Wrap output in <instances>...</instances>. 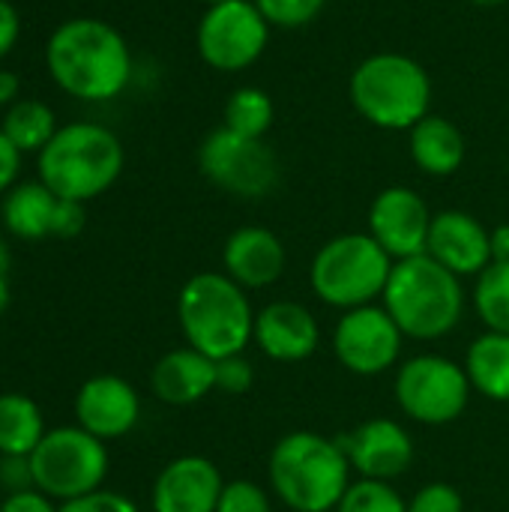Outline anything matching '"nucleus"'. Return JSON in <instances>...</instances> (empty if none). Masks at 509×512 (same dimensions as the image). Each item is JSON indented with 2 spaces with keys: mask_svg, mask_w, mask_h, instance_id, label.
<instances>
[{
  "mask_svg": "<svg viewBox=\"0 0 509 512\" xmlns=\"http://www.w3.org/2000/svg\"><path fill=\"white\" fill-rule=\"evenodd\" d=\"M474 6H501V3H509V0H468Z\"/></svg>",
  "mask_w": 509,
  "mask_h": 512,
  "instance_id": "37998d69",
  "label": "nucleus"
},
{
  "mask_svg": "<svg viewBox=\"0 0 509 512\" xmlns=\"http://www.w3.org/2000/svg\"><path fill=\"white\" fill-rule=\"evenodd\" d=\"M327 0H255L261 15L276 27H303L309 24Z\"/></svg>",
  "mask_w": 509,
  "mask_h": 512,
  "instance_id": "c85d7f7f",
  "label": "nucleus"
},
{
  "mask_svg": "<svg viewBox=\"0 0 509 512\" xmlns=\"http://www.w3.org/2000/svg\"><path fill=\"white\" fill-rule=\"evenodd\" d=\"M12 303V291H9V276H0V315L9 309Z\"/></svg>",
  "mask_w": 509,
  "mask_h": 512,
  "instance_id": "a19ab883",
  "label": "nucleus"
},
{
  "mask_svg": "<svg viewBox=\"0 0 509 512\" xmlns=\"http://www.w3.org/2000/svg\"><path fill=\"white\" fill-rule=\"evenodd\" d=\"M18 90H21L18 75L9 72V69H0V105H15L18 102Z\"/></svg>",
  "mask_w": 509,
  "mask_h": 512,
  "instance_id": "58836bf2",
  "label": "nucleus"
},
{
  "mask_svg": "<svg viewBox=\"0 0 509 512\" xmlns=\"http://www.w3.org/2000/svg\"><path fill=\"white\" fill-rule=\"evenodd\" d=\"M471 396L468 372L447 357L423 354L408 360L396 378V399L402 411L426 426H444L462 417Z\"/></svg>",
  "mask_w": 509,
  "mask_h": 512,
  "instance_id": "9b49d317",
  "label": "nucleus"
},
{
  "mask_svg": "<svg viewBox=\"0 0 509 512\" xmlns=\"http://www.w3.org/2000/svg\"><path fill=\"white\" fill-rule=\"evenodd\" d=\"M18 171H21V150L0 129V195H6L15 186Z\"/></svg>",
  "mask_w": 509,
  "mask_h": 512,
  "instance_id": "e433bc0d",
  "label": "nucleus"
},
{
  "mask_svg": "<svg viewBox=\"0 0 509 512\" xmlns=\"http://www.w3.org/2000/svg\"><path fill=\"white\" fill-rule=\"evenodd\" d=\"M18 33H21V18H18V9L9 3V0H0V60L15 48L18 42Z\"/></svg>",
  "mask_w": 509,
  "mask_h": 512,
  "instance_id": "4c0bfd02",
  "label": "nucleus"
},
{
  "mask_svg": "<svg viewBox=\"0 0 509 512\" xmlns=\"http://www.w3.org/2000/svg\"><path fill=\"white\" fill-rule=\"evenodd\" d=\"M339 512H408V504L381 480H360L348 486Z\"/></svg>",
  "mask_w": 509,
  "mask_h": 512,
  "instance_id": "cd10ccee",
  "label": "nucleus"
},
{
  "mask_svg": "<svg viewBox=\"0 0 509 512\" xmlns=\"http://www.w3.org/2000/svg\"><path fill=\"white\" fill-rule=\"evenodd\" d=\"M225 270L240 288H267L273 285L285 270V246L282 240L261 228L246 225L237 228L225 243Z\"/></svg>",
  "mask_w": 509,
  "mask_h": 512,
  "instance_id": "6ab92c4d",
  "label": "nucleus"
},
{
  "mask_svg": "<svg viewBox=\"0 0 509 512\" xmlns=\"http://www.w3.org/2000/svg\"><path fill=\"white\" fill-rule=\"evenodd\" d=\"M402 330L387 309L360 306L348 309L333 333L336 357L354 375H381L387 372L402 351Z\"/></svg>",
  "mask_w": 509,
  "mask_h": 512,
  "instance_id": "f8f14e48",
  "label": "nucleus"
},
{
  "mask_svg": "<svg viewBox=\"0 0 509 512\" xmlns=\"http://www.w3.org/2000/svg\"><path fill=\"white\" fill-rule=\"evenodd\" d=\"M201 174L240 198H264L279 183V159L264 138H246L231 129H216L198 150Z\"/></svg>",
  "mask_w": 509,
  "mask_h": 512,
  "instance_id": "1a4fd4ad",
  "label": "nucleus"
},
{
  "mask_svg": "<svg viewBox=\"0 0 509 512\" xmlns=\"http://www.w3.org/2000/svg\"><path fill=\"white\" fill-rule=\"evenodd\" d=\"M123 171L120 138L99 123H69L39 150V180L66 201H93Z\"/></svg>",
  "mask_w": 509,
  "mask_h": 512,
  "instance_id": "f03ea898",
  "label": "nucleus"
},
{
  "mask_svg": "<svg viewBox=\"0 0 509 512\" xmlns=\"http://www.w3.org/2000/svg\"><path fill=\"white\" fill-rule=\"evenodd\" d=\"M216 387L225 393H246L252 387V366L240 354L216 360Z\"/></svg>",
  "mask_w": 509,
  "mask_h": 512,
  "instance_id": "72a5a7b5",
  "label": "nucleus"
},
{
  "mask_svg": "<svg viewBox=\"0 0 509 512\" xmlns=\"http://www.w3.org/2000/svg\"><path fill=\"white\" fill-rule=\"evenodd\" d=\"M342 447L315 432L285 435L270 456V483L291 512H327L348 492Z\"/></svg>",
  "mask_w": 509,
  "mask_h": 512,
  "instance_id": "39448f33",
  "label": "nucleus"
},
{
  "mask_svg": "<svg viewBox=\"0 0 509 512\" xmlns=\"http://www.w3.org/2000/svg\"><path fill=\"white\" fill-rule=\"evenodd\" d=\"M57 512H138V507L126 495H117V492H108V489H96L90 495H81L75 501L60 504Z\"/></svg>",
  "mask_w": 509,
  "mask_h": 512,
  "instance_id": "2f4dec72",
  "label": "nucleus"
},
{
  "mask_svg": "<svg viewBox=\"0 0 509 512\" xmlns=\"http://www.w3.org/2000/svg\"><path fill=\"white\" fill-rule=\"evenodd\" d=\"M33 483L51 501H75L102 489L108 477L105 441L93 438L81 426H60L45 432L39 447L30 453Z\"/></svg>",
  "mask_w": 509,
  "mask_h": 512,
  "instance_id": "6e6552de",
  "label": "nucleus"
},
{
  "mask_svg": "<svg viewBox=\"0 0 509 512\" xmlns=\"http://www.w3.org/2000/svg\"><path fill=\"white\" fill-rule=\"evenodd\" d=\"M270 39V21L261 15L255 0L213 3L195 33L198 54L219 72H240L252 66Z\"/></svg>",
  "mask_w": 509,
  "mask_h": 512,
  "instance_id": "9d476101",
  "label": "nucleus"
},
{
  "mask_svg": "<svg viewBox=\"0 0 509 512\" xmlns=\"http://www.w3.org/2000/svg\"><path fill=\"white\" fill-rule=\"evenodd\" d=\"M474 303L489 330L509 336V261H492L480 273Z\"/></svg>",
  "mask_w": 509,
  "mask_h": 512,
  "instance_id": "bb28decb",
  "label": "nucleus"
},
{
  "mask_svg": "<svg viewBox=\"0 0 509 512\" xmlns=\"http://www.w3.org/2000/svg\"><path fill=\"white\" fill-rule=\"evenodd\" d=\"M471 387H477L483 396L495 402H509V336L489 330L480 336L465 363Z\"/></svg>",
  "mask_w": 509,
  "mask_h": 512,
  "instance_id": "b1692460",
  "label": "nucleus"
},
{
  "mask_svg": "<svg viewBox=\"0 0 509 512\" xmlns=\"http://www.w3.org/2000/svg\"><path fill=\"white\" fill-rule=\"evenodd\" d=\"M351 102L381 129H414L429 114L432 81L405 54H372L351 75Z\"/></svg>",
  "mask_w": 509,
  "mask_h": 512,
  "instance_id": "423d86ee",
  "label": "nucleus"
},
{
  "mask_svg": "<svg viewBox=\"0 0 509 512\" xmlns=\"http://www.w3.org/2000/svg\"><path fill=\"white\" fill-rule=\"evenodd\" d=\"M0 129L21 153H39L57 135V120H54V111L45 102L18 99L15 105L6 108V117H3Z\"/></svg>",
  "mask_w": 509,
  "mask_h": 512,
  "instance_id": "393cba45",
  "label": "nucleus"
},
{
  "mask_svg": "<svg viewBox=\"0 0 509 512\" xmlns=\"http://www.w3.org/2000/svg\"><path fill=\"white\" fill-rule=\"evenodd\" d=\"M216 512H273V510H270L267 492H264L258 483L234 480V483H225Z\"/></svg>",
  "mask_w": 509,
  "mask_h": 512,
  "instance_id": "c756f323",
  "label": "nucleus"
},
{
  "mask_svg": "<svg viewBox=\"0 0 509 512\" xmlns=\"http://www.w3.org/2000/svg\"><path fill=\"white\" fill-rule=\"evenodd\" d=\"M255 342L279 363L306 360L318 348V324L300 303H270L255 315Z\"/></svg>",
  "mask_w": 509,
  "mask_h": 512,
  "instance_id": "a211bd4d",
  "label": "nucleus"
},
{
  "mask_svg": "<svg viewBox=\"0 0 509 512\" xmlns=\"http://www.w3.org/2000/svg\"><path fill=\"white\" fill-rule=\"evenodd\" d=\"M87 225V213H84V204L81 201H66V198H57V207H54V219H51V237H78Z\"/></svg>",
  "mask_w": 509,
  "mask_h": 512,
  "instance_id": "473e14b6",
  "label": "nucleus"
},
{
  "mask_svg": "<svg viewBox=\"0 0 509 512\" xmlns=\"http://www.w3.org/2000/svg\"><path fill=\"white\" fill-rule=\"evenodd\" d=\"M0 512H57V507L51 504V498L39 489H27V492H15L6 495Z\"/></svg>",
  "mask_w": 509,
  "mask_h": 512,
  "instance_id": "c9c22d12",
  "label": "nucleus"
},
{
  "mask_svg": "<svg viewBox=\"0 0 509 512\" xmlns=\"http://www.w3.org/2000/svg\"><path fill=\"white\" fill-rule=\"evenodd\" d=\"M0 486L6 489V495L36 489L30 456H0Z\"/></svg>",
  "mask_w": 509,
  "mask_h": 512,
  "instance_id": "f704fd0d",
  "label": "nucleus"
},
{
  "mask_svg": "<svg viewBox=\"0 0 509 512\" xmlns=\"http://www.w3.org/2000/svg\"><path fill=\"white\" fill-rule=\"evenodd\" d=\"M465 294L459 276L432 255H414L393 264L384 288V309L405 336L438 339L462 318Z\"/></svg>",
  "mask_w": 509,
  "mask_h": 512,
  "instance_id": "7ed1b4c3",
  "label": "nucleus"
},
{
  "mask_svg": "<svg viewBox=\"0 0 509 512\" xmlns=\"http://www.w3.org/2000/svg\"><path fill=\"white\" fill-rule=\"evenodd\" d=\"M345 459L363 474V480H393L408 471L414 444L408 432L393 420H369L336 441Z\"/></svg>",
  "mask_w": 509,
  "mask_h": 512,
  "instance_id": "2eb2a0df",
  "label": "nucleus"
},
{
  "mask_svg": "<svg viewBox=\"0 0 509 512\" xmlns=\"http://www.w3.org/2000/svg\"><path fill=\"white\" fill-rule=\"evenodd\" d=\"M9 267H12V252H9L6 240L0 237V276H9Z\"/></svg>",
  "mask_w": 509,
  "mask_h": 512,
  "instance_id": "79ce46f5",
  "label": "nucleus"
},
{
  "mask_svg": "<svg viewBox=\"0 0 509 512\" xmlns=\"http://www.w3.org/2000/svg\"><path fill=\"white\" fill-rule=\"evenodd\" d=\"M177 315L189 348L207 354L210 360L243 354L255 333V315L243 297V288L222 273L192 276L180 291Z\"/></svg>",
  "mask_w": 509,
  "mask_h": 512,
  "instance_id": "20e7f679",
  "label": "nucleus"
},
{
  "mask_svg": "<svg viewBox=\"0 0 509 512\" xmlns=\"http://www.w3.org/2000/svg\"><path fill=\"white\" fill-rule=\"evenodd\" d=\"M141 417V399L135 387L117 375H96L75 393V426L99 441L123 438Z\"/></svg>",
  "mask_w": 509,
  "mask_h": 512,
  "instance_id": "4468645a",
  "label": "nucleus"
},
{
  "mask_svg": "<svg viewBox=\"0 0 509 512\" xmlns=\"http://www.w3.org/2000/svg\"><path fill=\"white\" fill-rule=\"evenodd\" d=\"M492 261H509V225L492 231Z\"/></svg>",
  "mask_w": 509,
  "mask_h": 512,
  "instance_id": "ea45409f",
  "label": "nucleus"
},
{
  "mask_svg": "<svg viewBox=\"0 0 509 512\" xmlns=\"http://www.w3.org/2000/svg\"><path fill=\"white\" fill-rule=\"evenodd\" d=\"M222 489V474L210 459L180 456L153 483V512H216Z\"/></svg>",
  "mask_w": 509,
  "mask_h": 512,
  "instance_id": "dca6fc26",
  "label": "nucleus"
},
{
  "mask_svg": "<svg viewBox=\"0 0 509 512\" xmlns=\"http://www.w3.org/2000/svg\"><path fill=\"white\" fill-rule=\"evenodd\" d=\"M150 387L168 405L201 402L216 387V360L195 348H177L153 366Z\"/></svg>",
  "mask_w": 509,
  "mask_h": 512,
  "instance_id": "aec40b11",
  "label": "nucleus"
},
{
  "mask_svg": "<svg viewBox=\"0 0 509 512\" xmlns=\"http://www.w3.org/2000/svg\"><path fill=\"white\" fill-rule=\"evenodd\" d=\"M390 273L393 258L372 234H342L315 255L312 288L330 306L360 309L384 297Z\"/></svg>",
  "mask_w": 509,
  "mask_h": 512,
  "instance_id": "0eeeda50",
  "label": "nucleus"
},
{
  "mask_svg": "<svg viewBox=\"0 0 509 512\" xmlns=\"http://www.w3.org/2000/svg\"><path fill=\"white\" fill-rule=\"evenodd\" d=\"M45 63L54 84L84 102L114 99L132 75L126 39L99 18L63 21L45 45Z\"/></svg>",
  "mask_w": 509,
  "mask_h": 512,
  "instance_id": "f257e3e1",
  "label": "nucleus"
},
{
  "mask_svg": "<svg viewBox=\"0 0 509 512\" xmlns=\"http://www.w3.org/2000/svg\"><path fill=\"white\" fill-rule=\"evenodd\" d=\"M432 219L435 216L429 213L426 201L405 186L384 189L372 201V210H369L372 237L396 261H405V258L426 252Z\"/></svg>",
  "mask_w": 509,
  "mask_h": 512,
  "instance_id": "ddd939ff",
  "label": "nucleus"
},
{
  "mask_svg": "<svg viewBox=\"0 0 509 512\" xmlns=\"http://www.w3.org/2000/svg\"><path fill=\"white\" fill-rule=\"evenodd\" d=\"M411 156L420 171L432 177H447L465 162V135L453 120L426 114L411 129Z\"/></svg>",
  "mask_w": 509,
  "mask_h": 512,
  "instance_id": "412c9836",
  "label": "nucleus"
},
{
  "mask_svg": "<svg viewBox=\"0 0 509 512\" xmlns=\"http://www.w3.org/2000/svg\"><path fill=\"white\" fill-rule=\"evenodd\" d=\"M57 195L42 183H18L3 195L0 219L6 231L18 240H42L51 237V219H54Z\"/></svg>",
  "mask_w": 509,
  "mask_h": 512,
  "instance_id": "4be33fe9",
  "label": "nucleus"
},
{
  "mask_svg": "<svg viewBox=\"0 0 509 512\" xmlns=\"http://www.w3.org/2000/svg\"><path fill=\"white\" fill-rule=\"evenodd\" d=\"M207 6H213V3H225V0H204Z\"/></svg>",
  "mask_w": 509,
  "mask_h": 512,
  "instance_id": "c03bdc74",
  "label": "nucleus"
},
{
  "mask_svg": "<svg viewBox=\"0 0 509 512\" xmlns=\"http://www.w3.org/2000/svg\"><path fill=\"white\" fill-rule=\"evenodd\" d=\"M462 495L447 486V483H432V486H423L414 501L408 504V512H462Z\"/></svg>",
  "mask_w": 509,
  "mask_h": 512,
  "instance_id": "7c9ffc66",
  "label": "nucleus"
},
{
  "mask_svg": "<svg viewBox=\"0 0 509 512\" xmlns=\"http://www.w3.org/2000/svg\"><path fill=\"white\" fill-rule=\"evenodd\" d=\"M273 126V99L261 87H240L225 102V129L246 135V138H264Z\"/></svg>",
  "mask_w": 509,
  "mask_h": 512,
  "instance_id": "a878e982",
  "label": "nucleus"
},
{
  "mask_svg": "<svg viewBox=\"0 0 509 512\" xmlns=\"http://www.w3.org/2000/svg\"><path fill=\"white\" fill-rule=\"evenodd\" d=\"M426 255L456 276L483 273L492 264V231H486L471 213L444 210L432 219Z\"/></svg>",
  "mask_w": 509,
  "mask_h": 512,
  "instance_id": "f3484780",
  "label": "nucleus"
},
{
  "mask_svg": "<svg viewBox=\"0 0 509 512\" xmlns=\"http://www.w3.org/2000/svg\"><path fill=\"white\" fill-rule=\"evenodd\" d=\"M42 408L24 393H0V456H30L45 438Z\"/></svg>",
  "mask_w": 509,
  "mask_h": 512,
  "instance_id": "5701e85b",
  "label": "nucleus"
}]
</instances>
